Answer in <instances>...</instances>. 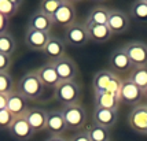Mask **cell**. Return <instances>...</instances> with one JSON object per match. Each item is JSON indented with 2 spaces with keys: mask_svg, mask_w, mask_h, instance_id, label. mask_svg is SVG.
<instances>
[{
  "mask_svg": "<svg viewBox=\"0 0 147 141\" xmlns=\"http://www.w3.org/2000/svg\"><path fill=\"white\" fill-rule=\"evenodd\" d=\"M143 96H144V92L139 86H136L134 82H131L128 78L122 80L121 89H120V100H121V103L135 107V106L140 104Z\"/></svg>",
  "mask_w": 147,
  "mask_h": 141,
  "instance_id": "cell-10",
  "label": "cell"
},
{
  "mask_svg": "<svg viewBox=\"0 0 147 141\" xmlns=\"http://www.w3.org/2000/svg\"><path fill=\"white\" fill-rule=\"evenodd\" d=\"M43 53H44L45 58L48 59V62H54V60L66 55V43L61 37L51 36L47 45H45Z\"/></svg>",
  "mask_w": 147,
  "mask_h": 141,
  "instance_id": "cell-17",
  "label": "cell"
},
{
  "mask_svg": "<svg viewBox=\"0 0 147 141\" xmlns=\"http://www.w3.org/2000/svg\"><path fill=\"white\" fill-rule=\"evenodd\" d=\"M45 141H67L65 137L62 136H51V137H48Z\"/></svg>",
  "mask_w": 147,
  "mask_h": 141,
  "instance_id": "cell-37",
  "label": "cell"
},
{
  "mask_svg": "<svg viewBox=\"0 0 147 141\" xmlns=\"http://www.w3.org/2000/svg\"><path fill=\"white\" fill-rule=\"evenodd\" d=\"M21 4V0H0V14L10 19L18 13Z\"/></svg>",
  "mask_w": 147,
  "mask_h": 141,
  "instance_id": "cell-29",
  "label": "cell"
},
{
  "mask_svg": "<svg viewBox=\"0 0 147 141\" xmlns=\"http://www.w3.org/2000/svg\"><path fill=\"white\" fill-rule=\"evenodd\" d=\"M109 64L113 73H129L134 69V66L129 60L128 55L125 53L124 48H115L114 51L110 53L109 56Z\"/></svg>",
  "mask_w": 147,
  "mask_h": 141,
  "instance_id": "cell-13",
  "label": "cell"
},
{
  "mask_svg": "<svg viewBox=\"0 0 147 141\" xmlns=\"http://www.w3.org/2000/svg\"><path fill=\"white\" fill-rule=\"evenodd\" d=\"M62 114H63L66 126L70 130H81L87 123V111L81 103L63 107Z\"/></svg>",
  "mask_w": 147,
  "mask_h": 141,
  "instance_id": "cell-4",
  "label": "cell"
},
{
  "mask_svg": "<svg viewBox=\"0 0 147 141\" xmlns=\"http://www.w3.org/2000/svg\"><path fill=\"white\" fill-rule=\"evenodd\" d=\"M127 78L144 92V90L147 89V66L134 67L132 70L129 71V74Z\"/></svg>",
  "mask_w": 147,
  "mask_h": 141,
  "instance_id": "cell-25",
  "label": "cell"
},
{
  "mask_svg": "<svg viewBox=\"0 0 147 141\" xmlns=\"http://www.w3.org/2000/svg\"><path fill=\"white\" fill-rule=\"evenodd\" d=\"M146 1H147V0H146Z\"/></svg>",
  "mask_w": 147,
  "mask_h": 141,
  "instance_id": "cell-40",
  "label": "cell"
},
{
  "mask_svg": "<svg viewBox=\"0 0 147 141\" xmlns=\"http://www.w3.org/2000/svg\"><path fill=\"white\" fill-rule=\"evenodd\" d=\"M0 111H1V110H0Z\"/></svg>",
  "mask_w": 147,
  "mask_h": 141,
  "instance_id": "cell-39",
  "label": "cell"
},
{
  "mask_svg": "<svg viewBox=\"0 0 147 141\" xmlns=\"http://www.w3.org/2000/svg\"><path fill=\"white\" fill-rule=\"evenodd\" d=\"M122 80L118 74L113 73L111 70H100L95 73L92 78V89L94 93H102V92H110L120 96Z\"/></svg>",
  "mask_w": 147,
  "mask_h": 141,
  "instance_id": "cell-2",
  "label": "cell"
},
{
  "mask_svg": "<svg viewBox=\"0 0 147 141\" xmlns=\"http://www.w3.org/2000/svg\"><path fill=\"white\" fill-rule=\"evenodd\" d=\"M51 37V33L38 32L33 29H26L25 33V45L28 49L36 52H43L48 40Z\"/></svg>",
  "mask_w": 147,
  "mask_h": 141,
  "instance_id": "cell-12",
  "label": "cell"
},
{
  "mask_svg": "<svg viewBox=\"0 0 147 141\" xmlns=\"http://www.w3.org/2000/svg\"><path fill=\"white\" fill-rule=\"evenodd\" d=\"M25 119L34 133H40L47 129V111L43 108H29Z\"/></svg>",
  "mask_w": 147,
  "mask_h": 141,
  "instance_id": "cell-21",
  "label": "cell"
},
{
  "mask_svg": "<svg viewBox=\"0 0 147 141\" xmlns=\"http://www.w3.org/2000/svg\"><path fill=\"white\" fill-rule=\"evenodd\" d=\"M63 41L66 43V45H70V47H84L88 44L90 36H88L85 23L76 22L71 26L66 27L63 33Z\"/></svg>",
  "mask_w": 147,
  "mask_h": 141,
  "instance_id": "cell-5",
  "label": "cell"
},
{
  "mask_svg": "<svg viewBox=\"0 0 147 141\" xmlns=\"http://www.w3.org/2000/svg\"><path fill=\"white\" fill-rule=\"evenodd\" d=\"M47 130L51 132L52 136H61L67 130L62 110L47 111Z\"/></svg>",
  "mask_w": 147,
  "mask_h": 141,
  "instance_id": "cell-18",
  "label": "cell"
},
{
  "mask_svg": "<svg viewBox=\"0 0 147 141\" xmlns=\"http://www.w3.org/2000/svg\"><path fill=\"white\" fill-rule=\"evenodd\" d=\"M129 14L135 21L147 22V1L146 0H138L132 3L129 7Z\"/></svg>",
  "mask_w": 147,
  "mask_h": 141,
  "instance_id": "cell-28",
  "label": "cell"
},
{
  "mask_svg": "<svg viewBox=\"0 0 147 141\" xmlns=\"http://www.w3.org/2000/svg\"><path fill=\"white\" fill-rule=\"evenodd\" d=\"M110 10H111V8H109V7L95 6L94 8L90 10V13L87 15V19H85V23H92V25H107Z\"/></svg>",
  "mask_w": 147,
  "mask_h": 141,
  "instance_id": "cell-24",
  "label": "cell"
},
{
  "mask_svg": "<svg viewBox=\"0 0 147 141\" xmlns=\"http://www.w3.org/2000/svg\"><path fill=\"white\" fill-rule=\"evenodd\" d=\"M87 134L91 141H110V130L105 129L102 126H98L95 123H91L88 128L85 129Z\"/></svg>",
  "mask_w": 147,
  "mask_h": 141,
  "instance_id": "cell-27",
  "label": "cell"
},
{
  "mask_svg": "<svg viewBox=\"0 0 147 141\" xmlns=\"http://www.w3.org/2000/svg\"><path fill=\"white\" fill-rule=\"evenodd\" d=\"M85 26H87V30H88L90 41H94V43H98V44H103V43L109 41L111 39V36H113V33H111V30L109 29L107 25L85 23Z\"/></svg>",
  "mask_w": 147,
  "mask_h": 141,
  "instance_id": "cell-23",
  "label": "cell"
},
{
  "mask_svg": "<svg viewBox=\"0 0 147 141\" xmlns=\"http://www.w3.org/2000/svg\"><path fill=\"white\" fill-rule=\"evenodd\" d=\"M14 119H15V118H14L7 110H1V111H0V129H1V130H4V129L8 130L10 126L13 125Z\"/></svg>",
  "mask_w": 147,
  "mask_h": 141,
  "instance_id": "cell-32",
  "label": "cell"
},
{
  "mask_svg": "<svg viewBox=\"0 0 147 141\" xmlns=\"http://www.w3.org/2000/svg\"><path fill=\"white\" fill-rule=\"evenodd\" d=\"M8 134L17 141H29L34 136V132L25 119V116H22L14 119L13 125L8 129Z\"/></svg>",
  "mask_w": 147,
  "mask_h": 141,
  "instance_id": "cell-14",
  "label": "cell"
},
{
  "mask_svg": "<svg viewBox=\"0 0 147 141\" xmlns=\"http://www.w3.org/2000/svg\"><path fill=\"white\" fill-rule=\"evenodd\" d=\"M129 17L125 11L118 8H111L107 21V26L113 34H122L129 29Z\"/></svg>",
  "mask_w": 147,
  "mask_h": 141,
  "instance_id": "cell-11",
  "label": "cell"
},
{
  "mask_svg": "<svg viewBox=\"0 0 147 141\" xmlns=\"http://www.w3.org/2000/svg\"><path fill=\"white\" fill-rule=\"evenodd\" d=\"M17 92L21 93L29 102H38L41 96L44 95L45 86L43 82L40 81L38 76L36 74V70L28 71L26 74H24V77L19 80L18 85H17Z\"/></svg>",
  "mask_w": 147,
  "mask_h": 141,
  "instance_id": "cell-1",
  "label": "cell"
},
{
  "mask_svg": "<svg viewBox=\"0 0 147 141\" xmlns=\"http://www.w3.org/2000/svg\"><path fill=\"white\" fill-rule=\"evenodd\" d=\"M62 1H63V0H44V1L40 3L38 10H40L41 13H44L45 15H48V17L52 18V15L57 13V10L61 7Z\"/></svg>",
  "mask_w": 147,
  "mask_h": 141,
  "instance_id": "cell-31",
  "label": "cell"
},
{
  "mask_svg": "<svg viewBox=\"0 0 147 141\" xmlns=\"http://www.w3.org/2000/svg\"><path fill=\"white\" fill-rule=\"evenodd\" d=\"M129 128L138 134L147 136V104H138L131 110L128 115Z\"/></svg>",
  "mask_w": 147,
  "mask_h": 141,
  "instance_id": "cell-8",
  "label": "cell"
},
{
  "mask_svg": "<svg viewBox=\"0 0 147 141\" xmlns=\"http://www.w3.org/2000/svg\"><path fill=\"white\" fill-rule=\"evenodd\" d=\"M7 111L14 116V118H22L26 115V112L29 111L28 107V100L22 96L21 93L17 92V89L13 93L8 95V100H7Z\"/></svg>",
  "mask_w": 147,
  "mask_h": 141,
  "instance_id": "cell-15",
  "label": "cell"
},
{
  "mask_svg": "<svg viewBox=\"0 0 147 141\" xmlns=\"http://www.w3.org/2000/svg\"><path fill=\"white\" fill-rule=\"evenodd\" d=\"M13 64V56L0 53V73H8Z\"/></svg>",
  "mask_w": 147,
  "mask_h": 141,
  "instance_id": "cell-33",
  "label": "cell"
},
{
  "mask_svg": "<svg viewBox=\"0 0 147 141\" xmlns=\"http://www.w3.org/2000/svg\"><path fill=\"white\" fill-rule=\"evenodd\" d=\"M94 104H95V108L118 111L121 100L118 95L110 93V92H102V93H94Z\"/></svg>",
  "mask_w": 147,
  "mask_h": 141,
  "instance_id": "cell-22",
  "label": "cell"
},
{
  "mask_svg": "<svg viewBox=\"0 0 147 141\" xmlns=\"http://www.w3.org/2000/svg\"><path fill=\"white\" fill-rule=\"evenodd\" d=\"M15 90V84L10 73H0V93L10 95Z\"/></svg>",
  "mask_w": 147,
  "mask_h": 141,
  "instance_id": "cell-30",
  "label": "cell"
},
{
  "mask_svg": "<svg viewBox=\"0 0 147 141\" xmlns=\"http://www.w3.org/2000/svg\"><path fill=\"white\" fill-rule=\"evenodd\" d=\"M7 100H8V95H1L0 93V110L7 108Z\"/></svg>",
  "mask_w": 147,
  "mask_h": 141,
  "instance_id": "cell-36",
  "label": "cell"
},
{
  "mask_svg": "<svg viewBox=\"0 0 147 141\" xmlns=\"http://www.w3.org/2000/svg\"><path fill=\"white\" fill-rule=\"evenodd\" d=\"M18 49V45L15 43L14 37L10 33H1L0 34V53L13 56Z\"/></svg>",
  "mask_w": 147,
  "mask_h": 141,
  "instance_id": "cell-26",
  "label": "cell"
},
{
  "mask_svg": "<svg viewBox=\"0 0 147 141\" xmlns=\"http://www.w3.org/2000/svg\"><path fill=\"white\" fill-rule=\"evenodd\" d=\"M52 26H54V22H52L51 17H48L44 13H41L40 10H37L29 17L26 29H33V30H38V32L50 33Z\"/></svg>",
  "mask_w": 147,
  "mask_h": 141,
  "instance_id": "cell-20",
  "label": "cell"
},
{
  "mask_svg": "<svg viewBox=\"0 0 147 141\" xmlns=\"http://www.w3.org/2000/svg\"><path fill=\"white\" fill-rule=\"evenodd\" d=\"M134 67L147 66V44L140 40H132L122 47Z\"/></svg>",
  "mask_w": 147,
  "mask_h": 141,
  "instance_id": "cell-6",
  "label": "cell"
},
{
  "mask_svg": "<svg viewBox=\"0 0 147 141\" xmlns=\"http://www.w3.org/2000/svg\"><path fill=\"white\" fill-rule=\"evenodd\" d=\"M69 141H91V140H90V137H88V134H87V132L81 130V132H77Z\"/></svg>",
  "mask_w": 147,
  "mask_h": 141,
  "instance_id": "cell-34",
  "label": "cell"
},
{
  "mask_svg": "<svg viewBox=\"0 0 147 141\" xmlns=\"http://www.w3.org/2000/svg\"><path fill=\"white\" fill-rule=\"evenodd\" d=\"M51 63L54 66L55 71H57L61 82L62 81H74L76 80L77 74H78V66L74 62V59L65 55V56L54 60Z\"/></svg>",
  "mask_w": 147,
  "mask_h": 141,
  "instance_id": "cell-7",
  "label": "cell"
},
{
  "mask_svg": "<svg viewBox=\"0 0 147 141\" xmlns=\"http://www.w3.org/2000/svg\"><path fill=\"white\" fill-rule=\"evenodd\" d=\"M144 97H146V99H147V89L144 90Z\"/></svg>",
  "mask_w": 147,
  "mask_h": 141,
  "instance_id": "cell-38",
  "label": "cell"
},
{
  "mask_svg": "<svg viewBox=\"0 0 147 141\" xmlns=\"http://www.w3.org/2000/svg\"><path fill=\"white\" fill-rule=\"evenodd\" d=\"M76 17H77V11H76V6L74 3L63 0L61 7L57 10V13L52 15V22L54 25L62 26V27H69L73 23H76Z\"/></svg>",
  "mask_w": 147,
  "mask_h": 141,
  "instance_id": "cell-9",
  "label": "cell"
},
{
  "mask_svg": "<svg viewBox=\"0 0 147 141\" xmlns=\"http://www.w3.org/2000/svg\"><path fill=\"white\" fill-rule=\"evenodd\" d=\"M8 26H10V19L0 14V34H1V33H7Z\"/></svg>",
  "mask_w": 147,
  "mask_h": 141,
  "instance_id": "cell-35",
  "label": "cell"
},
{
  "mask_svg": "<svg viewBox=\"0 0 147 141\" xmlns=\"http://www.w3.org/2000/svg\"><path fill=\"white\" fill-rule=\"evenodd\" d=\"M36 74L38 76L40 81L43 82V85H44L45 88L55 89L58 85H59V82H61V80L58 77L57 71H55L51 62H47L43 66H40L37 70H36Z\"/></svg>",
  "mask_w": 147,
  "mask_h": 141,
  "instance_id": "cell-19",
  "label": "cell"
},
{
  "mask_svg": "<svg viewBox=\"0 0 147 141\" xmlns=\"http://www.w3.org/2000/svg\"><path fill=\"white\" fill-rule=\"evenodd\" d=\"M92 121H94L92 123L110 130L111 128H114L117 121H118V111L95 108L94 110V114H92Z\"/></svg>",
  "mask_w": 147,
  "mask_h": 141,
  "instance_id": "cell-16",
  "label": "cell"
},
{
  "mask_svg": "<svg viewBox=\"0 0 147 141\" xmlns=\"http://www.w3.org/2000/svg\"><path fill=\"white\" fill-rule=\"evenodd\" d=\"M81 96H83V89L76 80L74 81H62L54 89V99L58 103H61L63 107L80 104Z\"/></svg>",
  "mask_w": 147,
  "mask_h": 141,
  "instance_id": "cell-3",
  "label": "cell"
}]
</instances>
